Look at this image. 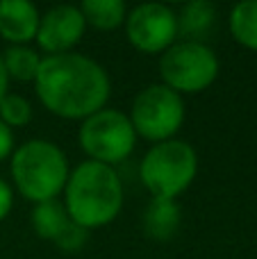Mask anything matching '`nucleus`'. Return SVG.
Returning a JSON list of instances; mask_svg holds the SVG:
<instances>
[{
	"label": "nucleus",
	"instance_id": "obj_9",
	"mask_svg": "<svg viewBox=\"0 0 257 259\" xmlns=\"http://www.w3.org/2000/svg\"><path fill=\"white\" fill-rule=\"evenodd\" d=\"M87 30V21L82 16L80 7L75 5H57L50 7L39 18V30L34 41L39 48L48 55H64L73 53L77 44L82 41Z\"/></svg>",
	"mask_w": 257,
	"mask_h": 259
},
{
	"label": "nucleus",
	"instance_id": "obj_19",
	"mask_svg": "<svg viewBox=\"0 0 257 259\" xmlns=\"http://www.w3.org/2000/svg\"><path fill=\"white\" fill-rule=\"evenodd\" d=\"M14 207V191L3 178H0V221H5L9 216Z\"/></svg>",
	"mask_w": 257,
	"mask_h": 259
},
{
	"label": "nucleus",
	"instance_id": "obj_2",
	"mask_svg": "<svg viewBox=\"0 0 257 259\" xmlns=\"http://www.w3.org/2000/svg\"><path fill=\"white\" fill-rule=\"evenodd\" d=\"M64 207L87 232L112 223L123 207V184L114 166L91 159L77 164L64 187Z\"/></svg>",
	"mask_w": 257,
	"mask_h": 259
},
{
	"label": "nucleus",
	"instance_id": "obj_8",
	"mask_svg": "<svg viewBox=\"0 0 257 259\" xmlns=\"http://www.w3.org/2000/svg\"><path fill=\"white\" fill-rule=\"evenodd\" d=\"M125 36L139 53L162 55L178 39V16L162 3H144L125 16Z\"/></svg>",
	"mask_w": 257,
	"mask_h": 259
},
{
	"label": "nucleus",
	"instance_id": "obj_12",
	"mask_svg": "<svg viewBox=\"0 0 257 259\" xmlns=\"http://www.w3.org/2000/svg\"><path fill=\"white\" fill-rule=\"evenodd\" d=\"M178 16V36L182 41H198L205 44L217 21V7L209 0H191L180 9Z\"/></svg>",
	"mask_w": 257,
	"mask_h": 259
},
{
	"label": "nucleus",
	"instance_id": "obj_6",
	"mask_svg": "<svg viewBox=\"0 0 257 259\" xmlns=\"http://www.w3.org/2000/svg\"><path fill=\"white\" fill-rule=\"evenodd\" d=\"M130 123L137 137L146 141H171L185 123V100L162 82L150 84L141 89L132 100Z\"/></svg>",
	"mask_w": 257,
	"mask_h": 259
},
{
	"label": "nucleus",
	"instance_id": "obj_4",
	"mask_svg": "<svg viewBox=\"0 0 257 259\" xmlns=\"http://www.w3.org/2000/svg\"><path fill=\"white\" fill-rule=\"evenodd\" d=\"M198 173V155L191 143L171 139L155 143L139 164L144 187L153 198L176 200L191 187Z\"/></svg>",
	"mask_w": 257,
	"mask_h": 259
},
{
	"label": "nucleus",
	"instance_id": "obj_7",
	"mask_svg": "<svg viewBox=\"0 0 257 259\" xmlns=\"http://www.w3.org/2000/svg\"><path fill=\"white\" fill-rule=\"evenodd\" d=\"M77 139L91 161L114 166L127 159L135 150L137 132L127 114L105 107L82 121Z\"/></svg>",
	"mask_w": 257,
	"mask_h": 259
},
{
	"label": "nucleus",
	"instance_id": "obj_11",
	"mask_svg": "<svg viewBox=\"0 0 257 259\" xmlns=\"http://www.w3.org/2000/svg\"><path fill=\"white\" fill-rule=\"evenodd\" d=\"M182 223V211L176 200L153 198L141 216L144 234L153 241H171Z\"/></svg>",
	"mask_w": 257,
	"mask_h": 259
},
{
	"label": "nucleus",
	"instance_id": "obj_13",
	"mask_svg": "<svg viewBox=\"0 0 257 259\" xmlns=\"http://www.w3.org/2000/svg\"><path fill=\"white\" fill-rule=\"evenodd\" d=\"M30 223H32V230H34L36 237H41L44 241L55 243L73 221H71V216H68L64 202L48 200V202H39V205L32 207Z\"/></svg>",
	"mask_w": 257,
	"mask_h": 259
},
{
	"label": "nucleus",
	"instance_id": "obj_15",
	"mask_svg": "<svg viewBox=\"0 0 257 259\" xmlns=\"http://www.w3.org/2000/svg\"><path fill=\"white\" fill-rule=\"evenodd\" d=\"M3 64L9 80L16 82H34L41 66V55L30 46H7L3 55Z\"/></svg>",
	"mask_w": 257,
	"mask_h": 259
},
{
	"label": "nucleus",
	"instance_id": "obj_3",
	"mask_svg": "<svg viewBox=\"0 0 257 259\" xmlns=\"http://www.w3.org/2000/svg\"><path fill=\"white\" fill-rule=\"evenodd\" d=\"M71 175L64 150L46 139H30L14 148L12 180L21 196L32 205L57 200Z\"/></svg>",
	"mask_w": 257,
	"mask_h": 259
},
{
	"label": "nucleus",
	"instance_id": "obj_20",
	"mask_svg": "<svg viewBox=\"0 0 257 259\" xmlns=\"http://www.w3.org/2000/svg\"><path fill=\"white\" fill-rule=\"evenodd\" d=\"M14 155V132L0 121V161Z\"/></svg>",
	"mask_w": 257,
	"mask_h": 259
},
{
	"label": "nucleus",
	"instance_id": "obj_14",
	"mask_svg": "<svg viewBox=\"0 0 257 259\" xmlns=\"http://www.w3.org/2000/svg\"><path fill=\"white\" fill-rule=\"evenodd\" d=\"M80 12L87 25L103 32L116 30L118 25L125 23L127 16V7L123 0H84L80 5Z\"/></svg>",
	"mask_w": 257,
	"mask_h": 259
},
{
	"label": "nucleus",
	"instance_id": "obj_1",
	"mask_svg": "<svg viewBox=\"0 0 257 259\" xmlns=\"http://www.w3.org/2000/svg\"><path fill=\"white\" fill-rule=\"evenodd\" d=\"M34 91L50 114L66 121H84L105 109L112 82L107 71L87 55H46L34 77Z\"/></svg>",
	"mask_w": 257,
	"mask_h": 259
},
{
	"label": "nucleus",
	"instance_id": "obj_18",
	"mask_svg": "<svg viewBox=\"0 0 257 259\" xmlns=\"http://www.w3.org/2000/svg\"><path fill=\"white\" fill-rule=\"evenodd\" d=\"M87 239H89V232H87L84 228H80V225L71 223L66 230H64L62 237L55 241V246H57L59 250H64V252H77V250L84 248Z\"/></svg>",
	"mask_w": 257,
	"mask_h": 259
},
{
	"label": "nucleus",
	"instance_id": "obj_16",
	"mask_svg": "<svg viewBox=\"0 0 257 259\" xmlns=\"http://www.w3.org/2000/svg\"><path fill=\"white\" fill-rule=\"evenodd\" d=\"M228 27L237 44L257 50V0L237 3L228 18Z\"/></svg>",
	"mask_w": 257,
	"mask_h": 259
},
{
	"label": "nucleus",
	"instance_id": "obj_17",
	"mask_svg": "<svg viewBox=\"0 0 257 259\" xmlns=\"http://www.w3.org/2000/svg\"><path fill=\"white\" fill-rule=\"evenodd\" d=\"M0 121L9 130L27 125V123L32 121V105L27 103L23 96L7 94L0 100Z\"/></svg>",
	"mask_w": 257,
	"mask_h": 259
},
{
	"label": "nucleus",
	"instance_id": "obj_5",
	"mask_svg": "<svg viewBox=\"0 0 257 259\" xmlns=\"http://www.w3.org/2000/svg\"><path fill=\"white\" fill-rule=\"evenodd\" d=\"M219 75V57L207 44L176 41L159 57L162 84L176 94H200L214 84Z\"/></svg>",
	"mask_w": 257,
	"mask_h": 259
},
{
	"label": "nucleus",
	"instance_id": "obj_10",
	"mask_svg": "<svg viewBox=\"0 0 257 259\" xmlns=\"http://www.w3.org/2000/svg\"><path fill=\"white\" fill-rule=\"evenodd\" d=\"M39 9L30 0H0V36L9 46H27L39 30Z\"/></svg>",
	"mask_w": 257,
	"mask_h": 259
},
{
	"label": "nucleus",
	"instance_id": "obj_21",
	"mask_svg": "<svg viewBox=\"0 0 257 259\" xmlns=\"http://www.w3.org/2000/svg\"><path fill=\"white\" fill-rule=\"evenodd\" d=\"M9 77H7V71H5V64H3V57H0V100L9 94Z\"/></svg>",
	"mask_w": 257,
	"mask_h": 259
}]
</instances>
